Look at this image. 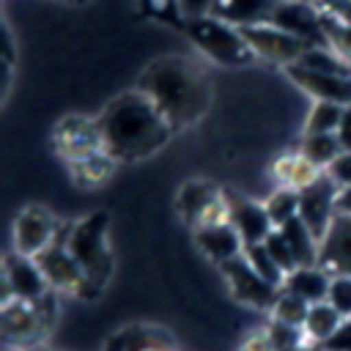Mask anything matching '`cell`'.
<instances>
[{
	"mask_svg": "<svg viewBox=\"0 0 351 351\" xmlns=\"http://www.w3.org/2000/svg\"><path fill=\"white\" fill-rule=\"evenodd\" d=\"M214 3H217V0H178L181 14H184V22L192 19V16H206Z\"/></svg>",
	"mask_w": 351,
	"mask_h": 351,
	"instance_id": "38",
	"label": "cell"
},
{
	"mask_svg": "<svg viewBox=\"0 0 351 351\" xmlns=\"http://www.w3.org/2000/svg\"><path fill=\"white\" fill-rule=\"evenodd\" d=\"M271 22L307 41L310 47H329L324 33V14L313 0H280L271 14Z\"/></svg>",
	"mask_w": 351,
	"mask_h": 351,
	"instance_id": "10",
	"label": "cell"
},
{
	"mask_svg": "<svg viewBox=\"0 0 351 351\" xmlns=\"http://www.w3.org/2000/svg\"><path fill=\"white\" fill-rule=\"evenodd\" d=\"M60 233L58 219L41 208V206H27L16 214L14 219V250L27 258H38Z\"/></svg>",
	"mask_w": 351,
	"mask_h": 351,
	"instance_id": "9",
	"label": "cell"
},
{
	"mask_svg": "<svg viewBox=\"0 0 351 351\" xmlns=\"http://www.w3.org/2000/svg\"><path fill=\"white\" fill-rule=\"evenodd\" d=\"M346 318L329 304V302H318V304H310V310H307V318H304V326H302V332L315 343V346H326L329 343V337L340 329V324H343Z\"/></svg>",
	"mask_w": 351,
	"mask_h": 351,
	"instance_id": "21",
	"label": "cell"
},
{
	"mask_svg": "<svg viewBox=\"0 0 351 351\" xmlns=\"http://www.w3.org/2000/svg\"><path fill=\"white\" fill-rule=\"evenodd\" d=\"M115 170V159L107 154V151H99L88 159H80V162H71V173H74V181L85 189H93V186H101Z\"/></svg>",
	"mask_w": 351,
	"mask_h": 351,
	"instance_id": "23",
	"label": "cell"
},
{
	"mask_svg": "<svg viewBox=\"0 0 351 351\" xmlns=\"http://www.w3.org/2000/svg\"><path fill=\"white\" fill-rule=\"evenodd\" d=\"M239 351H277L269 326H258V329H252V332L244 337V343L239 346Z\"/></svg>",
	"mask_w": 351,
	"mask_h": 351,
	"instance_id": "35",
	"label": "cell"
},
{
	"mask_svg": "<svg viewBox=\"0 0 351 351\" xmlns=\"http://www.w3.org/2000/svg\"><path fill=\"white\" fill-rule=\"evenodd\" d=\"M271 173L280 181V186H291L296 192H304L307 186H313L326 170H321L318 165H313L310 159H304L299 151L293 154H280L271 162Z\"/></svg>",
	"mask_w": 351,
	"mask_h": 351,
	"instance_id": "17",
	"label": "cell"
},
{
	"mask_svg": "<svg viewBox=\"0 0 351 351\" xmlns=\"http://www.w3.org/2000/svg\"><path fill=\"white\" fill-rule=\"evenodd\" d=\"M288 351H324V348H288Z\"/></svg>",
	"mask_w": 351,
	"mask_h": 351,
	"instance_id": "42",
	"label": "cell"
},
{
	"mask_svg": "<svg viewBox=\"0 0 351 351\" xmlns=\"http://www.w3.org/2000/svg\"><path fill=\"white\" fill-rule=\"evenodd\" d=\"M263 244H266V250L271 252V258H274V263L285 271V274H291L293 269H299V263H296V258H293V250L288 247V241L282 239V233L274 228L266 239H263Z\"/></svg>",
	"mask_w": 351,
	"mask_h": 351,
	"instance_id": "33",
	"label": "cell"
},
{
	"mask_svg": "<svg viewBox=\"0 0 351 351\" xmlns=\"http://www.w3.org/2000/svg\"><path fill=\"white\" fill-rule=\"evenodd\" d=\"M219 269H222V274H225V280H228L230 293L236 296V302H241V304H247V307H252V310H271V307H274V302H277V296H280L282 288L266 282V280L244 261V255H239V258L222 263Z\"/></svg>",
	"mask_w": 351,
	"mask_h": 351,
	"instance_id": "6",
	"label": "cell"
},
{
	"mask_svg": "<svg viewBox=\"0 0 351 351\" xmlns=\"http://www.w3.org/2000/svg\"><path fill=\"white\" fill-rule=\"evenodd\" d=\"M143 11L148 16H156L167 25H181L184 22V14H181V5L178 0H140Z\"/></svg>",
	"mask_w": 351,
	"mask_h": 351,
	"instance_id": "34",
	"label": "cell"
},
{
	"mask_svg": "<svg viewBox=\"0 0 351 351\" xmlns=\"http://www.w3.org/2000/svg\"><path fill=\"white\" fill-rule=\"evenodd\" d=\"M241 36L247 38V44L252 47L255 58H263L269 63H277V66H293L302 60V55L310 49L307 41L296 38L293 33L277 27L274 22H261V25H247V27H239Z\"/></svg>",
	"mask_w": 351,
	"mask_h": 351,
	"instance_id": "5",
	"label": "cell"
},
{
	"mask_svg": "<svg viewBox=\"0 0 351 351\" xmlns=\"http://www.w3.org/2000/svg\"><path fill=\"white\" fill-rule=\"evenodd\" d=\"M343 104L332 101H313V110L304 121V134H337V126L343 121Z\"/></svg>",
	"mask_w": 351,
	"mask_h": 351,
	"instance_id": "26",
	"label": "cell"
},
{
	"mask_svg": "<svg viewBox=\"0 0 351 351\" xmlns=\"http://www.w3.org/2000/svg\"><path fill=\"white\" fill-rule=\"evenodd\" d=\"M241 255H244V261L266 280V282H271V285H277V288H282L285 285V271L274 263V258H271V252L266 250V244L263 241H252V244H244V250H241Z\"/></svg>",
	"mask_w": 351,
	"mask_h": 351,
	"instance_id": "25",
	"label": "cell"
},
{
	"mask_svg": "<svg viewBox=\"0 0 351 351\" xmlns=\"http://www.w3.org/2000/svg\"><path fill=\"white\" fill-rule=\"evenodd\" d=\"M27 351H33V348H27Z\"/></svg>",
	"mask_w": 351,
	"mask_h": 351,
	"instance_id": "43",
	"label": "cell"
},
{
	"mask_svg": "<svg viewBox=\"0 0 351 351\" xmlns=\"http://www.w3.org/2000/svg\"><path fill=\"white\" fill-rule=\"evenodd\" d=\"M326 176L343 189V186H351V151H343L329 167H326Z\"/></svg>",
	"mask_w": 351,
	"mask_h": 351,
	"instance_id": "36",
	"label": "cell"
},
{
	"mask_svg": "<svg viewBox=\"0 0 351 351\" xmlns=\"http://www.w3.org/2000/svg\"><path fill=\"white\" fill-rule=\"evenodd\" d=\"M277 3L280 0H217L208 14L228 22V25L247 27V25L271 22V14H274Z\"/></svg>",
	"mask_w": 351,
	"mask_h": 351,
	"instance_id": "16",
	"label": "cell"
},
{
	"mask_svg": "<svg viewBox=\"0 0 351 351\" xmlns=\"http://www.w3.org/2000/svg\"><path fill=\"white\" fill-rule=\"evenodd\" d=\"M337 140H340L343 151H351V104L343 110V121L337 126Z\"/></svg>",
	"mask_w": 351,
	"mask_h": 351,
	"instance_id": "39",
	"label": "cell"
},
{
	"mask_svg": "<svg viewBox=\"0 0 351 351\" xmlns=\"http://www.w3.org/2000/svg\"><path fill=\"white\" fill-rule=\"evenodd\" d=\"M263 206H266V211H269L274 228H280V225H285L288 219L299 217V192L291 189V186H280L271 197L263 200Z\"/></svg>",
	"mask_w": 351,
	"mask_h": 351,
	"instance_id": "29",
	"label": "cell"
},
{
	"mask_svg": "<svg viewBox=\"0 0 351 351\" xmlns=\"http://www.w3.org/2000/svg\"><path fill=\"white\" fill-rule=\"evenodd\" d=\"M140 351H173L170 346H159V343H154V346H143Z\"/></svg>",
	"mask_w": 351,
	"mask_h": 351,
	"instance_id": "41",
	"label": "cell"
},
{
	"mask_svg": "<svg viewBox=\"0 0 351 351\" xmlns=\"http://www.w3.org/2000/svg\"><path fill=\"white\" fill-rule=\"evenodd\" d=\"M219 225H230V200H228V192H217L208 206L203 208L200 219L195 228H219Z\"/></svg>",
	"mask_w": 351,
	"mask_h": 351,
	"instance_id": "31",
	"label": "cell"
},
{
	"mask_svg": "<svg viewBox=\"0 0 351 351\" xmlns=\"http://www.w3.org/2000/svg\"><path fill=\"white\" fill-rule=\"evenodd\" d=\"M66 244H69L74 261L80 263V269L85 271L88 282L101 288L112 271V252H110V241H107L104 214L99 211V214H90V217L80 219L77 225H71V230L66 233Z\"/></svg>",
	"mask_w": 351,
	"mask_h": 351,
	"instance_id": "4",
	"label": "cell"
},
{
	"mask_svg": "<svg viewBox=\"0 0 351 351\" xmlns=\"http://www.w3.org/2000/svg\"><path fill=\"white\" fill-rule=\"evenodd\" d=\"M217 192H219V189H214V186H211V184H206V181H186V184L181 186L178 197H176L178 214H181L189 225H197V219H200L203 208L208 206V200H211Z\"/></svg>",
	"mask_w": 351,
	"mask_h": 351,
	"instance_id": "22",
	"label": "cell"
},
{
	"mask_svg": "<svg viewBox=\"0 0 351 351\" xmlns=\"http://www.w3.org/2000/svg\"><path fill=\"white\" fill-rule=\"evenodd\" d=\"M329 282H332V274L324 271L321 266H299L285 277L282 291L304 299L307 304H318V302H326Z\"/></svg>",
	"mask_w": 351,
	"mask_h": 351,
	"instance_id": "19",
	"label": "cell"
},
{
	"mask_svg": "<svg viewBox=\"0 0 351 351\" xmlns=\"http://www.w3.org/2000/svg\"><path fill=\"white\" fill-rule=\"evenodd\" d=\"M36 263L41 266V271H44L49 288L58 291V293H85V288L90 285L88 277H85V271H82L80 263L74 261V255H71L66 239H60V233H58V239L36 258Z\"/></svg>",
	"mask_w": 351,
	"mask_h": 351,
	"instance_id": "8",
	"label": "cell"
},
{
	"mask_svg": "<svg viewBox=\"0 0 351 351\" xmlns=\"http://www.w3.org/2000/svg\"><path fill=\"white\" fill-rule=\"evenodd\" d=\"M184 27H186V36L192 38V44L197 47V52H203L208 60H214L219 66H241L255 58L252 47L241 36V30L236 25H228V22L211 16V14L192 16L184 22Z\"/></svg>",
	"mask_w": 351,
	"mask_h": 351,
	"instance_id": "3",
	"label": "cell"
},
{
	"mask_svg": "<svg viewBox=\"0 0 351 351\" xmlns=\"http://www.w3.org/2000/svg\"><path fill=\"white\" fill-rule=\"evenodd\" d=\"M321 14H324V33H326L329 49L351 63V25L337 19V16H332V14H326V11H321Z\"/></svg>",
	"mask_w": 351,
	"mask_h": 351,
	"instance_id": "30",
	"label": "cell"
},
{
	"mask_svg": "<svg viewBox=\"0 0 351 351\" xmlns=\"http://www.w3.org/2000/svg\"><path fill=\"white\" fill-rule=\"evenodd\" d=\"M324 351H351V318H346L340 324V329L329 337V343L324 346Z\"/></svg>",
	"mask_w": 351,
	"mask_h": 351,
	"instance_id": "37",
	"label": "cell"
},
{
	"mask_svg": "<svg viewBox=\"0 0 351 351\" xmlns=\"http://www.w3.org/2000/svg\"><path fill=\"white\" fill-rule=\"evenodd\" d=\"M55 148L63 159H69V165L104 151L99 121L82 118V115H69L55 129Z\"/></svg>",
	"mask_w": 351,
	"mask_h": 351,
	"instance_id": "11",
	"label": "cell"
},
{
	"mask_svg": "<svg viewBox=\"0 0 351 351\" xmlns=\"http://www.w3.org/2000/svg\"><path fill=\"white\" fill-rule=\"evenodd\" d=\"M137 90L156 104L173 132L192 126L208 110L211 99L203 69L184 55H167L148 63V69L140 74Z\"/></svg>",
	"mask_w": 351,
	"mask_h": 351,
	"instance_id": "2",
	"label": "cell"
},
{
	"mask_svg": "<svg viewBox=\"0 0 351 351\" xmlns=\"http://www.w3.org/2000/svg\"><path fill=\"white\" fill-rule=\"evenodd\" d=\"M307 310H310V304L304 299H299V296H293L288 291H280V296H277V302H274V307L269 313H271V321L293 326V329H302L304 318H307Z\"/></svg>",
	"mask_w": 351,
	"mask_h": 351,
	"instance_id": "28",
	"label": "cell"
},
{
	"mask_svg": "<svg viewBox=\"0 0 351 351\" xmlns=\"http://www.w3.org/2000/svg\"><path fill=\"white\" fill-rule=\"evenodd\" d=\"M282 233V239L288 241V247L293 250V258L299 266H318V252H321V241L313 236V230L304 225L302 217L288 219L285 225L277 228Z\"/></svg>",
	"mask_w": 351,
	"mask_h": 351,
	"instance_id": "20",
	"label": "cell"
},
{
	"mask_svg": "<svg viewBox=\"0 0 351 351\" xmlns=\"http://www.w3.org/2000/svg\"><path fill=\"white\" fill-rule=\"evenodd\" d=\"M285 74L315 101H332V104H351V77L340 74H324V71H310L299 63L285 66Z\"/></svg>",
	"mask_w": 351,
	"mask_h": 351,
	"instance_id": "13",
	"label": "cell"
},
{
	"mask_svg": "<svg viewBox=\"0 0 351 351\" xmlns=\"http://www.w3.org/2000/svg\"><path fill=\"white\" fill-rule=\"evenodd\" d=\"M337 214H348L351 217V186H343L337 192Z\"/></svg>",
	"mask_w": 351,
	"mask_h": 351,
	"instance_id": "40",
	"label": "cell"
},
{
	"mask_svg": "<svg viewBox=\"0 0 351 351\" xmlns=\"http://www.w3.org/2000/svg\"><path fill=\"white\" fill-rule=\"evenodd\" d=\"M299 66L310 69V71H324V74H340V77H351V63L343 60L337 52H332L329 47H310Z\"/></svg>",
	"mask_w": 351,
	"mask_h": 351,
	"instance_id": "27",
	"label": "cell"
},
{
	"mask_svg": "<svg viewBox=\"0 0 351 351\" xmlns=\"http://www.w3.org/2000/svg\"><path fill=\"white\" fill-rule=\"evenodd\" d=\"M195 241L197 247L214 261V263H228L241 255L244 241L236 233L233 225H219V228H195Z\"/></svg>",
	"mask_w": 351,
	"mask_h": 351,
	"instance_id": "18",
	"label": "cell"
},
{
	"mask_svg": "<svg viewBox=\"0 0 351 351\" xmlns=\"http://www.w3.org/2000/svg\"><path fill=\"white\" fill-rule=\"evenodd\" d=\"M318 266L324 271L335 274H351V217L337 214L321 239V252H318Z\"/></svg>",
	"mask_w": 351,
	"mask_h": 351,
	"instance_id": "14",
	"label": "cell"
},
{
	"mask_svg": "<svg viewBox=\"0 0 351 351\" xmlns=\"http://www.w3.org/2000/svg\"><path fill=\"white\" fill-rule=\"evenodd\" d=\"M326 302H329L343 318H351V274H335V277H332Z\"/></svg>",
	"mask_w": 351,
	"mask_h": 351,
	"instance_id": "32",
	"label": "cell"
},
{
	"mask_svg": "<svg viewBox=\"0 0 351 351\" xmlns=\"http://www.w3.org/2000/svg\"><path fill=\"white\" fill-rule=\"evenodd\" d=\"M228 200H230V225L236 228V233L241 236L244 244L263 241L274 230V222L263 203L233 195V192H228Z\"/></svg>",
	"mask_w": 351,
	"mask_h": 351,
	"instance_id": "15",
	"label": "cell"
},
{
	"mask_svg": "<svg viewBox=\"0 0 351 351\" xmlns=\"http://www.w3.org/2000/svg\"><path fill=\"white\" fill-rule=\"evenodd\" d=\"M96 121L101 129L104 151L115 162L145 159L159 151L173 134L170 123L156 110V104L137 88L115 96Z\"/></svg>",
	"mask_w": 351,
	"mask_h": 351,
	"instance_id": "1",
	"label": "cell"
},
{
	"mask_svg": "<svg viewBox=\"0 0 351 351\" xmlns=\"http://www.w3.org/2000/svg\"><path fill=\"white\" fill-rule=\"evenodd\" d=\"M3 285H5V296L8 299H25V302H38L44 296L52 293L41 266L36 263V258L19 255L16 250H11L3 261Z\"/></svg>",
	"mask_w": 351,
	"mask_h": 351,
	"instance_id": "7",
	"label": "cell"
},
{
	"mask_svg": "<svg viewBox=\"0 0 351 351\" xmlns=\"http://www.w3.org/2000/svg\"><path fill=\"white\" fill-rule=\"evenodd\" d=\"M299 154L304 159H310L313 165H318L321 170H326L343 154V145H340L337 134H304L302 145H299Z\"/></svg>",
	"mask_w": 351,
	"mask_h": 351,
	"instance_id": "24",
	"label": "cell"
},
{
	"mask_svg": "<svg viewBox=\"0 0 351 351\" xmlns=\"http://www.w3.org/2000/svg\"><path fill=\"white\" fill-rule=\"evenodd\" d=\"M337 192H340V186L326 173L313 186L299 192V217L304 219V225L313 230V236L318 241L326 236L332 219L337 217Z\"/></svg>",
	"mask_w": 351,
	"mask_h": 351,
	"instance_id": "12",
	"label": "cell"
}]
</instances>
